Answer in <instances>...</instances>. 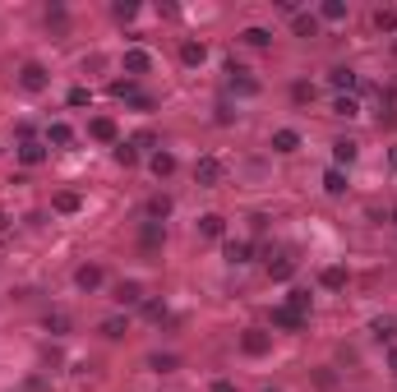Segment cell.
I'll list each match as a JSON object with an SVG mask.
<instances>
[{
    "label": "cell",
    "instance_id": "41",
    "mask_svg": "<svg viewBox=\"0 0 397 392\" xmlns=\"http://www.w3.org/2000/svg\"><path fill=\"white\" fill-rule=\"evenodd\" d=\"M46 23H65V5H46Z\"/></svg>",
    "mask_w": 397,
    "mask_h": 392
},
{
    "label": "cell",
    "instance_id": "15",
    "mask_svg": "<svg viewBox=\"0 0 397 392\" xmlns=\"http://www.w3.org/2000/svg\"><path fill=\"white\" fill-rule=\"evenodd\" d=\"M198 231H203L208 240H222V236H227V222H222L217 212H203V217H198Z\"/></svg>",
    "mask_w": 397,
    "mask_h": 392
},
{
    "label": "cell",
    "instance_id": "35",
    "mask_svg": "<svg viewBox=\"0 0 397 392\" xmlns=\"http://www.w3.org/2000/svg\"><path fill=\"white\" fill-rule=\"evenodd\" d=\"M46 328L56 332V337H65V332H70V318H65V314H51V318H46Z\"/></svg>",
    "mask_w": 397,
    "mask_h": 392
},
{
    "label": "cell",
    "instance_id": "18",
    "mask_svg": "<svg viewBox=\"0 0 397 392\" xmlns=\"http://www.w3.org/2000/svg\"><path fill=\"white\" fill-rule=\"evenodd\" d=\"M301 148V130H273V152H296Z\"/></svg>",
    "mask_w": 397,
    "mask_h": 392
},
{
    "label": "cell",
    "instance_id": "7",
    "mask_svg": "<svg viewBox=\"0 0 397 392\" xmlns=\"http://www.w3.org/2000/svg\"><path fill=\"white\" fill-rule=\"evenodd\" d=\"M194 180L198 185H217L222 180V162H217V157H198L194 162Z\"/></svg>",
    "mask_w": 397,
    "mask_h": 392
},
{
    "label": "cell",
    "instance_id": "33",
    "mask_svg": "<svg viewBox=\"0 0 397 392\" xmlns=\"http://www.w3.org/2000/svg\"><path fill=\"white\" fill-rule=\"evenodd\" d=\"M116 162H121V166H134V162H139V148H134V143H116Z\"/></svg>",
    "mask_w": 397,
    "mask_h": 392
},
{
    "label": "cell",
    "instance_id": "16",
    "mask_svg": "<svg viewBox=\"0 0 397 392\" xmlns=\"http://www.w3.org/2000/svg\"><path fill=\"white\" fill-rule=\"evenodd\" d=\"M250 254H254V245H250V240H227V263H231V268L250 263Z\"/></svg>",
    "mask_w": 397,
    "mask_h": 392
},
{
    "label": "cell",
    "instance_id": "20",
    "mask_svg": "<svg viewBox=\"0 0 397 392\" xmlns=\"http://www.w3.org/2000/svg\"><path fill=\"white\" fill-rule=\"evenodd\" d=\"M88 134L97 138V143H116V121H107V116H97V121L88 125Z\"/></svg>",
    "mask_w": 397,
    "mask_h": 392
},
{
    "label": "cell",
    "instance_id": "38",
    "mask_svg": "<svg viewBox=\"0 0 397 392\" xmlns=\"http://www.w3.org/2000/svg\"><path fill=\"white\" fill-rule=\"evenodd\" d=\"M88 102H92L88 88H70V106H88Z\"/></svg>",
    "mask_w": 397,
    "mask_h": 392
},
{
    "label": "cell",
    "instance_id": "29",
    "mask_svg": "<svg viewBox=\"0 0 397 392\" xmlns=\"http://www.w3.org/2000/svg\"><path fill=\"white\" fill-rule=\"evenodd\" d=\"M241 37H245V46H259V51H263V46H273V32L259 28V23H254V28H245Z\"/></svg>",
    "mask_w": 397,
    "mask_h": 392
},
{
    "label": "cell",
    "instance_id": "14",
    "mask_svg": "<svg viewBox=\"0 0 397 392\" xmlns=\"http://www.w3.org/2000/svg\"><path fill=\"white\" fill-rule=\"evenodd\" d=\"M319 287H323V291H342V287H347V268H342V263L323 268V272H319Z\"/></svg>",
    "mask_w": 397,
    "mask_h": 392
},
{
    "label": "cell",
    "instance_id": "43",
    "mask_svg": "<svg viewBox=\"0 0 397 392\" xmlns=\"http://www.w3.org/2000/svg\"><path fill=\"white\" fill-rule=\"evenodd\" d=\"M388 162H393V166H397V148H393V152H388Z\"/></svg>",
    "mask_w": 397,
    "mask_h": 392
},
{
    "label": "cell",
    "instance_id": "9",
    "mask_svg": "<svg viewBox=\"0 0 397 392\" xmlns=\"http://www.w3.org/2000/svg\"><path fill=\"white\" fill-rule=\"evenodd\" d=\"M148 166H153V176L157 180H167V176H176V152H153V157H148Z\"/></svg>",
    "mask_w": 397,
    "mask_h": 392
},
{
    "label": "cell",
    "instance_id": "3",
    "mask_svg": "<svg viewBox=\"0 0 397 392\" xmlns=\"http://www.w3.org/2000/svg\"><path fill=\"white\" fill-rule=\"evenodd\" d=\"M227 74H231V92H241V97H254V92H259V79H250L236 61L227 65Z\"/></svg>",
    "mask_w": 397,
    "mask_h": 392
},
{
    "label": "cell",
    "instance_id": "12",
    "mask_svg": "<svg viewBox=\"0 0 397 392\" xmlns=\"http://www.w3.org/2000/svg\"><path fill=\"white\" fill-rule=\"evenodd\" d=\"M273 328H287V332H301V328H305V318H301V314H291L287 305H277V309H273Z\"/></svg>",
    "mask_w": 397,
    "mask_h": 392
},
{
    "label": "cell",
    "instance_id": "2",
    "mask_svg": "<svg viewBox=\"0 0 397 392\" xmlns=\"http://www.w3.org/2000/svg\"><path fill=\"white\" fill-rule=\"evenodd\" d=\"M241 351L245 355H268V351H273V337L263 328H245L241 332Z\"/></svg>",
    "mask_w": 397,
    "mask_h": 392
},
{
    "label": "cell",
    "instance_id": "40",
    "mask_svg": "<svg viewBox=\"0 0 397 392\" xmlns=\"http://www.w3.org/2000/svg\"><path fill=\"white\" fill-rule=\"evenodd\" d=\"M143 314H148V318H167V305H162V300H148V305H143Z\"/></svg>",
    "mask_w": 397,
    "mask_h": 392
},
{
    "label": "cell",
    "instance_id": "31",
    "mask_svg": "<svg viewBox=\"0 0 397 392\" xmlns=\"http://www.w3.org/2000/svg\"><path fill=\"white\" fill-rule=\"evenodd\" d=\"M333 116H342V121H356V116H360V102H356V97H337V102H333Z\"/></svg>",
    "mask_w": 397,
    "mask_h": 392
},
{
    "label": "cell",
    "instance_id": "36",
    "mask_svg": "<svg viewBox=\"0 0 397 392\" xmlns=\"http://www.w3.org/2000/svg\"><path fill=\"white\" fill-rule=\"evenodd\" d=\"M111 92H116V97H134V79H116Z\"/></svg>",
    "mask_w": 397,
    "mask_h": 392
},
{
    "label": "cell",
    "instance_id": "1",
    "mask_svg": "<svg viewBox=\"0 0 397 392\" xmlns=\"http://www.w3.org/2000/svg\"><path fill=\"white\" fill-rule=\"evenodd\" d=\"M19 83H23V92H46V83H51V74H46V65L28 61L23 70H19Z\"/></svg>",
    "mask_w": 397,
    "mask_h": 392
},
{
    "label": "cell",
    "instance_id": "22",
    "mask_svg": "<svg viewBox=\"0 0 397 392\" xmlns=\"http://www.w3.org/2000/svg\"><path fill=\"white\" fill-rule=\"evenodd\" d=\"M46 143H56V148H70V143H74V130H70L65 121H56L51 130H46Z\"/></svg>",
    "mask_w": 397,
    "mask_h": 392
},
{
    "label": "cell",
    "instance_id": "4",
    "mask_svg": "<svg viewBox=\"0 0 397 392\" xmlns=\"http://www.w3.org/2000/svg\"><path fill=\"white\" fill-rule=\"evenodd\" d=\"M148 70H153V56H148V51H139V46H130V51H125V74L139 79V74H148Z\"/></svg>",
    "mask_w": 397,
    "mask_h": 392
},
{
    "label": "cell",
    "instance_id": "5",
    "mask_svg": "<svg viewBox=\"0 0 397 392\" xmlns=\"http://www.w3.org/2000/svg\"><path fill=\"white\" fill-rule=\"evenodd\" d=\"M328 83H333V88L342 92V97H352V88H356V83H360V74H356L352 65H337L333 74H328Z\"/></svg>",
    "mask_w": 397,
    "mask_h": 392
},
{
    "label": "cell",
    "instance_id": "44",
    "mask_svg": "<svg viewBox=\"0 0 397 392\" xmlns=\"http://www.w3.org/2000/svg\"><path fill=\"white\" fill-rule=\"evenodd\" d=\"M393 222H397V212H393Z\"/></svg>",
    "mask_w": 397,
    "mask_h": 392
},
{
    "label": "cell",
    "instance_id": "46",
    "mask_svg": "<svg viewBox=\"0 0 397 392\" xmlns=\"http://www.w3.org/2000/svg\"><path fill=\"white\" fill-rule=\"evenodd\" d=\"M268 392H273V388H268Z\"/></svg>",
    "mask_w": 397,
    "mask_h": 392
},
{
    "label": "cell",
    "instance_id": "37",
    "mask_svg": "<svg viewBox=\"0 0 397 392\" xmlns=\"http://www.w3.org/2000/svg\"><path fill=\"white\" fill-rule=\"evenodd\" d=\"M291 97H296V102H314V83H296Z\"/></svg>",
    "mask_w": 397,
    "mask_h": 392
},
{
    "label": "cell",
    "instance_id": "8",
    "mask_svg": "<svg viewBox=\"0 0 397 392\" xmlns=\"http://www.w3.org/2000/svg\"><path fill=\"white\" fill-rule=\"evenodd\" d=\"M19 162H23V166H42V162H46V143L23 138V143H19Z\"/></svg>",
    "mask_w": 397,
    "mask_h": 392
},
{
    "label": "cell",
    "instance_id": "26",
    "mask_svg": "<svg viewBox=\"0 0 397 392\" xmlns=\"http://www.w3.org/2000/svg\"><path fill=\"white\" fill-rule=\"evenodd\" d=\"M143 300V287H139V282H121V287H116V305H139Z\"/></svg>",
    "mask_w": 397,
    "mask_h": 392
},
{
    "label": "cell",
    "instance_id": "6",
    "mask_svg": "<svg viewBox=\"0 0 397 392\" xmlns=\"http://www.w3.org/2000/svg\"><path fill=\"white\" fill-rule=\"evenodd\" d=\"M102 282H107V272L97 268V263H83V268L74 272V287H79V291H97Z\"/></svg>",
    "mask_w": 397,
    "mask_h": 392
},
{
    "label": "cell",
    "instance_id": "11",
    "mask_svg": "<svg viewBox=\"0 0 397 392\" xmlns=\"http://www.w3.org/2000/svg\"><path fill=\"white\" fill-rule=\"evenodd\" d=\"M291 272H296V258H287V254H268V277H273V282H287Z\"/></svg>",
    "mask_w": 397,
    "mask_h": 392
},
{
    "label": "cell",
    "instance_id": "34",
    "mask_svg": "<svg viewBox=\"0 0 397 392\" xmlns=\"http://www.w3.org/2000/svg\"><path fill=\"white\" fill-rule=\"evenodd\" d=\"M148 364H153L157 374H171V369H176V364H181V360H176V355H153V360H148Z\"/></svg>",
    "mask_w": 397,
    "mask_h": 392
},
{
    "label": "cell",
    "instance_id": "32",
    "mask_svg": "<svg viewBox=\"0 0 397 392\" xmlns=\"http://www.w3.org/2000/svg\"><path fill=\"white\" fill-rule=\"evenodd\" d=\"M369 332H374V342H393V337H397V318H374V328H369Z\"/></svg>",
    "mask_w": 397,
    "mask_h": 392
},
{
    "label": "cell",
    "instance_id": "17",
    "mask_svg": "<svg viewBox=\"0 0 397 392\" xmlns=\"http://www.w3.org/2000/svg\"><path fill=\"white\" fill-rule=\"evenodd\" d=\"M323 189H328V194H347V171H342V166H328V171H323Z\"/></svg>",
    "mask_w": 397,
    "mask_h": 392
},
{
    "label": "cell",
    "instance_id": "23",
    "mask_svg": "<svg viewBox=\"0 0 397 392\" xmlns=\"http://www.w3.org/2000/svg\"><path fill=\"white\" fill-rule=\"evenodd\" d=\"M162 236H167V231H162V222H143L139 245H143V249H157V245H162Z\"/></svg>",
    "mask_w": 397,
    "mask_h": 392
},
{
    "label": "cell",
    "instance_id": "27",
    "mask_svg": "<svg viewBox=\"0 0 397 392\" xmlns=\"http://www.w3.org/2000/svg\"><path fill=\"white\" fill-rule=\"evenodd\" d=\"M296 37H319V14H296Z\"/></svg>",
    "mask_w": 397,
    "mask_h": 392
},
{
    "label": "cell",
    "instance_id": "24",
    "mask_svg": "<svg viewBox=\"0 0 397 392\" xmlns=\"http://www.w3.org/2000/svg\"><path fill=\"white\" fill-rule=\"evenodd\" d=\"M181 61L185 65H203L208 61V46L203 42H181Z\"/></svg>",
    "mask_w": 397,
    "mask_h": 392
},
{
    "label": "cell",
    "instance_id": "25",
    "mask_svg": "<svg viewBox=\"0 0 397 392\" xmlns=\"http://www.w3.org/2000/svg\"><path fill=\"white\" fill-rule=\"evenodd\" d=\"M51 208H56V212H79V208H83V198H79L74 189H61V194L51 198Z\"/></svg>",
    "mask_w": 397,
    "mask_h": 392
},
{
    "label": "cell",
    "instance_id": "45",
    "mask_svg": "<svg viewBox=\"0 0 397 392\" xmlns=\"http://www.w3.org/2000/svg\"><path fill=\"white\" fill-rule=\"evenodd\" d=\"M393 51H397V42H393Z\"/></svg>",
    "mask_w": 397,
    "mask_h": 392
},
{
    "label": "cell",
    "instance_id": "19",
    "mask_svg": "<svg viewBox=\"0 0 397 392\" xmlns=\"http://www.w3.org/2000/svg\"><path fill=\"white\" fill-rule=\"evenodd\" d=\"M347 14H352V10H347L342 0H323V5H319V19H323V23H347Z\"/></svg>",
    "mask_w": 397,
    "mask_h": 392
},
{
    "label": "cell",
    "instance_id": "10",
    "mask_svg": "<svg viewBox=\"0 0 397 392\" xmlns=\"http://www.w3.org/2000/svg\"><path fill=\"white\" fill-rule=\"evenodd\" d=\"M143 217H148V222H167V217H171V198L167 194H153L148 203H143Z\"/></svg>",
    "mask_w": 397,
    "mask_h": 392
},
{
    "label": "cell",
    "instance_id": "42",
    "mask_svg": "<svg viewBox=\"0 0 397 392\" xmlns=\"http://www.w3.org/2000/svg\"><path fill=\"white\" fill-rule=\"evenodd\" d=\"M208 392H236V383H231V378H213V388Z\"/></svg>",
    "mask_w": 397,
    "mask_h": 392
},
{
    "label": "cell",
    "instance_id": "13",
    "mask_svg": "<svg viewBox=\"0 0 397 392\" xmlns=\"http://www.w3.org/2000/svg\"><path fill=\"white\" fill-rule=\"evenodd\" d=\"M356 152H360V143H356V138H337V143H333V162H337V166H352Z\"/></svg>",
    "mask_w": 397,
    "mask_h": 392
},
{
    "label": "cell",
    "instance_id": "21",
    "mask_svg": "<svg viewBox=\"0 0 397 392\" xmlns=\"http://www.w3.org/2000/svg\"><path fill=\"white\" fill-rule=\"evenodd\" d=\"M125 332H130V318L125 314H111L107 323H102V337H107V342H121Z\"/></svg>",
    "mask_w": 397,
    "mask_h": 392
},
{
    "label": "cell",
    "instance_id": "30",
    "mask_svg": "<svg viewBox=\"0 0 397 392\" xmlns=\"http://www.w3.org/2000/svg\"><path fill=\"white\" fill-rule=\"evenodd\" d=\"M374 28H379V32H397V10H393V5L374 10Z\"/></svg>",
    "mask_w": 397,
    "mask_h": 392
},
{
    "label": "cell",
    "instance_id": "39",
    "mask_svg": "<svg viewBox=\"0 0 397 392\" xmlns=\"http://www.w3.org/2000/svg\"><path fill=\"white\" fill-rule=\"evenodd\" d=\"M111 14L125 23V19H134V14H139V5H111Z\"/></svg>",
    "mask_w": 397,
    "mask_h": 392
},
{
    "label": "cell",
    "instance_id": "28",
    "mask_svg": "<svg viewBox=\"0 0 397 392\" xmlns=\"http://www.w3.org/2000/svg\"><path fill=\"white\" fill-rule=\"evenodd\" d=\"M287 309L301 314V318H309V291H287Z\"/></svg>",
    "mask_w": 397,
    "mask_h": 392
}]
</instances>
